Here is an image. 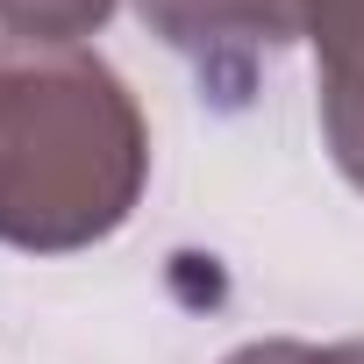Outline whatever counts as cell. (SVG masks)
Segmentation results:
<instances>
[{
  "label": "cell",
  "instance_id": "1",
  "mask_svg": "<svg viewBox=\"0 0 364 364\" xmlns=\"http://www.w3.org/2000/svg\"><path fill=\"white\" fill-rule=\"evenodd\" d=\"M150 178V129L93 50L0 65V243L65 257L114 236Z\"/></svg>",
  "mask_w": 364,
  "mask_h": 364
},
{
  "label": "cell",
  "instance_id": "2",
  "mask_svg": "<svg viewBox=\"0 0 364 364\" xmlns=\"http://www.w3.org/2000/svg\"><path fill=\"white\" fill-rule=\"evenodd\" d=\"M136 15L200 72H236L257 50L307 36V0H136Z\"/></svg>",
  "mask_w": 364,
  "mask_h": 364
},
{
  "label": "cell",
  "instance_id": "3",
  "mask_svg": "<svg viewBox=\"0 0 364 364\" xmlns=\"http://www.w3.org/2000/svg\"><path fill=\"white\" fill-rule=\"evenodd\" d=\"M307 43H314L328 157L364 193V0H307Z\"/></svg>",
  "mask_w": 364,
  "mask_h": 364
},
{
  "label": "cell",
  "instance_id": "4",
  "mask_svg": "<svg viewBox=\"0 0 364 364\" xmlns=\"http://www.w3.org/2000/svg\"><path fill=\"white\" fill-rule=\"evenodd\" d=\"M114 0H0V29L43 43V50H79V36L107 29Z\"/></svg>",
  "mask_w": 364,
  "mask_h": 364
},
{
  "label": "cell",
  "instance_id": "5",
  "mask_svg": "<svg viewBox=\"0 0 364 364\" xmlns=\"http://www.w3.org/2000/svg\"><path fill=\"white\" fill-rule=\"evenodd\" d=\"M222 364H364V336H350V343H293V336H272V343L229 350Z\"/></svg>",
  "mask_w": 364,
  "mask_h": 364
}]
</instances>
